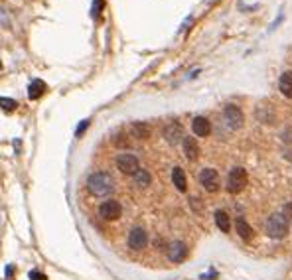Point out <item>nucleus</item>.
<instances>
[{
  "label": "nucleus",
  "mask_w": 292,
  "mask_h": 280,
  "mask_svg": "<svg viewBox=\"0 0 292 280\" xmlns=\"http://www.w3.org/2000/svg\"><path fill=\"white\" fill-rule=\"evenodd\" d=\"M199 184L203 186L205 191L215 193V191L219 189V186H221V180H219L217 170H213V168H203V170L199 172Z\"/></svg>",
  "instance_id": "obj_5"
},
{
  "label": "nucleus",
  "mask_w": 292,
  "mask_h": 280,
  "mask_svg": "<svg viewBox=\"0 0 292 280\" xmlns=\"http://www.w3.org/2000/svg\"><path fill=\"white\" fill-rule=\"evenodd\" d=\"M99 215L105 219V221H117L121 219L123 215V205L115 199H109V201H103L101 207H99Z\"/></svg>",
  "instance_id": "obj_6"
},
{
  "label": "nucleus",
  "mask_w": 292,
  "mask_h": 280,
  "mask_svg": "<svg viewBox=\"0 0 292 280\" xmlns=\"http://www.w3.org/2000/svg\"><path fill=\"white\" fill-rule=\"evenodd\" d=\"M133 180H135V186H139V187H148L150 186V182H152V178H150V174L146 172V170H139L135 176H133Z\"/></svg>",
  "instance_id": "obj_19"
},
{
  "label": "nucleus",
  "mask_w": 292,
  "mask_h": 280,
  "mask_svg": "<svg viewBox=\"0 0 292 280\" xmlns=\"http://www.w3.org/2000/svg\"><path fill=\"white\" fill-rule=\"evenodd\" d=\"M103 4H105V0H93V16H99L101 14V10H103Z\"/></svg>",
  "instance_id": "obj_21"
},
{
  "label": "nucleus",
  "mask_w": 292,
  "mask_h": 280,
  "mask_svg": "<svg viewBox=\"0 0 292 280\" xmlns=\"http://www.w3.org/2000/svg\"><path fill=\"white\" fill-rule=\"evenodd\" d=\"M223 119H225V123H227V127L229 129H233V131H237V129H241L243 127V113H241V109L239 107H235V105H227L225 109H223Z\"/></svg>",
  "instance_id": "obj_7"
},
{
  "label": "nucleus",
  "mask_w": 292,
  "mask_h": 280,
  "mask_svg": "<svg viewBox=\"0 0 292 280\" xmlns=\"http://www.w3.org/2000/svg\"><path fill=\"white\" fill-rule=\"evenodd\" d=\"M87 191L93 197H107L115 189V182L107 172H93L87 178Z\"/></svg>",
  "instance_id": "obj_1"
},
{
  "label": "nucleus",
  "mask_w": 292,
  "mask_h": 280,
  "mask_svg": "<svg viewBox=\"0 0 292 280\" xmlns=\"http://www.w3.org/2000/svg\"><path fill=\"white\" fill-rule=\"evenodd\" d=\"M235 229H237L239 237H241V239H245V241H251V239H253V235H255L253 227H251V225H249L243 217H239V219L235 221Z\"/></svg>",
  "instance_id": "obj_13"
},
{
  "label": "nucleus",
  "mask_w": 292,
  "mask_h": 280,
  "mask_svg": "<svg viewBox=\"0 0 292 280\" xmlns=\"http://www.w3.org/2000/svg\"><path fill=\"white\" fill-rule=\"evenodd\" d=\"M182 144H184V154H186V158L188 160H197L199 158V146H197V142L194 139H190V137H184L182 140Z\"/></svg>",
  "instance_id": "obj_11"
},
{
  "label": "nucleus",
  "mask_w": 292,
  "mask_h": 280,
  "mask_svg": "<svg viewBox=\"0 0 292 280\" xmlns=\"http://www.w3.org/2000/svg\"><path fill=\"white\" fill-rule=\"evenodd\" d=\"M215 223H217V227L223 231V233H229V229H231V219H229V215L225 213V211H215Z\"/></svg>",
  "instance_id": "obj_18"
},
{
  "label": "nucleus",
  "mask_w": 292,
  "mask_h": 280,
  "mask_svg": "<svg viewBox=\"0 0 292 280\" xmlns=\"http://www.w3.org/2000/svg\"><path fill=\"white\" fill-rule=\"evenodd\" d=\"M164 139L168 140L170 144H178L180 140H184V135H182V127L178 123H172L164 129Z\"/></svg>",
  "instance_id": "obj_12"
},
{
  "label": "nucleus",
  "mask_w": 292,
  "mask_h": 280,
  "mask_svg": "<svg viewBox=\"0 0 292 280\" xmlns=\"http://www.w3.org/2000/svg\"><path fill=\"white\" fill-rule=\"evenodd\" d=\"M166 253H168V259H170L172 263H182V261L188 257V247H186L182 241H174V243L168 245Z\"/></svg>",
  "instance_id": "obj_9"
},
{
  "label": "nucleus",
  "mask_w": 292,
  "mask_h": 280,
  "mask_svg": "<svg viewBox=\"0 0 292 280\" xmlns=\"http://www.w3.org/2000/svg\"><path fill=\"white\" fill-rule=\"evenodd\" d=\"M87 125H89V121H83V123H81V127H77V137H79V135L87 129Z\"/></svg>",
  "instance_id": "obj_23"
},
{
  "label": "nucleus",
  "mask_w": 292,
  "mask_h": 280,
  "mask_svg": "<svg viewBox=\"0 0 292 280\" xmlns=\"http://www.w3.org/2000/svg\"><path fill=\"white\" fill-rule=\"evenodd\" d=\"M46 91H48L46 83H44L42 79H34V81L30 83V87H28V97H30V99H40Z\"/></svg>",
  "instance_id": "obj_17"
},
{
  "label": "nucleus",
  "mask_w": 292,
  "mask_h": 280,
  "mask_svg": "<svg viewBox=\"0 0 292 280\" xmlns=\"http://www.w3.org/2000/svg\"><path fill=\"white\" fill-rule=\"evenodd\" d=\"M129 247L133 251H143L146 245H148V235L143 227H135L131 233H129V239H127Z\"/></svg>",
  "instance_id": "obj_8"
},
{
  "label": "nucleus",
  "mask_w": 292,
  "mask_h": 280,
  "mask_svg": "<svg viewBox=\"0 0 292 280\" xmlns=\"http://www.w3.org/2000/svg\"><path fill=\"white\" fill-rule=\"evenodd\" d=\"M131 137L139 140L150 139V127L146 123H133L131 125Z\"/></svg>",
  "instance_id": "obj_15"
},
{
  "label": "nucleus",
  "mask_w": 292,
  "mask_h": 280,
  "mask_svg": "<svg viewBox=\"0 0 292 280\" xmlns=\"http://www.w3.org/2000/svg\"><path fill=\"white\" fill-rule=\"evenodd\" d=\"M287 213H289V215L292 213V203H291V205H287Z\"/></svg>",
  "instance_id": "obj_24"
},
{
  "label": "nucleus",
  "mask_w": 292,
  "mask_h": 280,
  "mask_svg": "<svg viewBox=\"0 0 292 280\" xmlns=\"http://www.w3.org/2000/svg\"><path fill=\"white\" fill-rule=\"evenodd\" d=\"M30 280H48L42 273H38V271H32L30 273Z\"/></svg>",
  "instance_id": "obj_22"
},
{
  "label": "nucleus",
  "mask_w": 292,
  "mask_h": 280,
  "mask_svg": "<svg viewBox=\"0 0 292 280\" xmlns=\"http://www.w3.org/2000/svg\"><path fill=\"white\" fill-rule=\"evenodd\" d=\"M245 186H247V172H245V168H233L231 172H229V176H227V191L229 193H241L243 189H245Z\"/></svg>",
  "instance_id": "obj_3"
},
{
  "label": "nucleus",
  "mask_w": 292,
  "mask_h": 280,
  "mask_svg": "<svg viewBox=\"0 0 292 280\" xmlns=\"http://www.w3.org/2000/svg\"><path fill=\"white\" fill-rule=\"evenodd\" d=\"M279 89L285 97L292 99V71H285L279 79Z\"/></svg>",
  "instance_id": "obj_16"
},
{
  "label": "nucleus",
  "mask_w": 292,
  "mask_h": 280,
  "mask_svg": "<svg viewBox=\"0 0 292 280\" xmlns=\"http://www.w3.org/2000/svg\"><path fill=\"white\" fill-rule=\"evenodd\" d=\"M0 107L6 109V111H14L18 107V103L14 99H6V97H0Z\"/></svg>",
  "instance_id": "obj_20"
},
{
  "label": "nucleus",
  "mask_w": 292,
  "mask_h": 280,
  "mask_svg": "<svg viewBox=\"0 0 292 280\" xmlns=\"http://www.w3.org/2000/svg\"><path fill=\"white\" fill-rule=\"evenodd\" d=\"M267 233L273 239H283L289 235V219L281 213H275L267 219Z\"/></svg>",
  "instance_id": "obj_2"
},
{
  "label": "nucleus",
  "mask_w": 292,
  "mask_h": 280,
  "mask_svg": "<svg viewBox=\"0 0 292 280\" xmlns=\"http://www.w3.org/2000/svg\"><path fill=\"white\" fill-rule=\"evenodd\" d=\"M117 168L121 174H127V176H135L139 170H141V162L135 154L131 152H123L117 156Z\"/></svg>",
  "instance_id": "obj_4"
},
{
  "label": "nucleus",
  "mask_w": 292,
  "mask_h": 280,
  "mask_svg": "<svg viewBox=\"0 0 292 280\" xmlns=\"http://www.w3.org/2000/svg\"><path fill=\"white\" fill-rule=\"evenodd\" d=\"M172 182H174V186H176L178 191H186L188 189V178H186V174H184L182 168H174L172 170Z\"/></svg>",
  "instance_id": "obj_14"
},
{
  "label": "nucleus",
  "mask_w": 292,
  "mask_h": 280,
  "mask_svg": "<svg viewBox=\"0 0 292 280\" xmlns=\"http://www.w3.org/2000/svg\"><path fill=\"white\" fill-rule=\"evenodd\" d=\"M192 131H194L195 137H207L211 133V125L205 117H195L192 121Z\"/></svg>",
  "instance_id": "obj_10"
}]
</instances>
